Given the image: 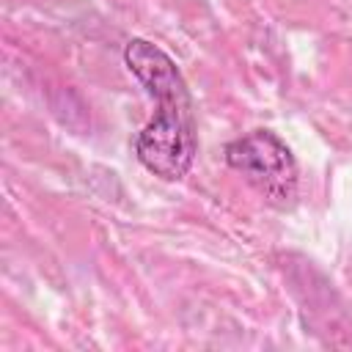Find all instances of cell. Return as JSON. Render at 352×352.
Masks as SVG:
<instances>
[{
	"label": "cell",
	"mask_w": 352,
	"mask_h": 352,
	"mask_svg": "<svg viewBox=\"0 0 352 352\" xmlns=\"http://www.w3.org/2000/svg\"><path fill=\"white\" fill-rule=\"evenodd\" d=\"M124 63L157 99L154 118L140 129L135 154L146 170L160 179H182L198 151L192 102L182 72L173 58L146 38H129L124 47Z\"/></svg>",
	"instance_id": "obj_1"
},
{
	"label": "cell",
	"mask_w": 352,
	"mask_h": 352,
	"mask_svg": "<svg viewBox=\"0 0 352 352\" xmlns=\"http://www.w3.org/2000/svg\"><path fill=\"white\" fill-rule=\"evenodd\" d=\"M226 162L272 204H289L297 192V160L270 129H253L231 140L226 146Z\"/></svg>",
	"instance_id": "obj_2"
}]
</instances>
